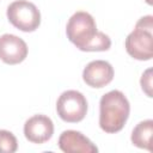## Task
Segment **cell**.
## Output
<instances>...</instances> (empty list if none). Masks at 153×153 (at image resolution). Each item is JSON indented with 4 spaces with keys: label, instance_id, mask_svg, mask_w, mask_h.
<instances>
[{
    "label": "cell",
    "instance_id": "1",
    "mask_svg": "<svg viewBox=\"0 0 153 153\" xmlns=\"http://www.w3.org/2000/svg\"><path fill=\"white\" fill-rule=\"evenodd\" d=\"M67 38L82 51H105L111 47V39L108 35L97 30L94 18L85 12H75L66 26Z\"/></svg>",
    "mask_w": 153,
    "mask_h": 153
},
{
    "label": "cell",
    "instance_id": "2",
    "mask_svg": "<svg viewBox=\"0 0 153 153\" xmlns=\"http://www.w3.org/2000/svg\"><path fill=\"white\" fill-rule=\"evenodd\" d=\"M130 112V104L123 92L112 90L99 100V127L112 134L122 130Z\"/></svg>",
    "mask_w": 153,
    "mask_h": 153
},
{
    "label": "cell",
    "instance_id": "3",
    "mask_svg": "<svg viewBox=\"0 0 153 153\" xmlns=\"http://www.w3.org/2000/svg\"><path fill=\"white\" fill-rule=\"evenodd\" d=\"M10 23L24 32L35 31L41 24V12L37 6L27 0H16L7 7Z\"/></svg>",
    "mask_w": 153,
    "mask_h": 153
},
{
    "label": "cell",
    "instance_id": "4",
    "mask_svg": "<svg viewBox=\"0 0 153 153\" xmlns=\"http://www.w3.org/2000/svg\"><path fill=\"white\" fill-rule=\"evenodd\" d=\"M56 111L61 120L68 123H76L85 118L87 114V100L76 90L62 92L56 102Z\"/></svg>",
    "mask_w": 153,
    "mask_h": 153
},
{
    "label": "cell",
    "instance_id": "5",
    "mask_svg": "<svg viewBox=\"0 0 153 153\" xmlns=\"http://www.w3.org/2000/svg\"><path fill=\"white\" fill-rule=\"evenodd\" d=\"M126 50L135 60L147 61L153 56V33L135 26L126 38Z\"/></svg>",
    "mask_w": 153,
    "mask_h": 153
},
{
    "label": "cell",
    "instance_id": "6",
    "mask_svg": "<svg viewBox=\"0 0 153 153\" xmlns=\"http://www.w3.org/2000/svg\"><path fill=\"white\" fill-rule=\"evenodd\" d=\"M27 56V45L20 37L5 33L0 36V60L7 65H17Z\"/></svg>",
    "mask_w": 153,
    "mask_h": 153
},
{
    "label": "cell",
    "instance_id": "7",
    "mask_svg": "<svg viewBox=\"0 0 153 153\" xmlns=\"http://www.w3.org/2000/svg\"><path fill=\"white\" fill-rule=\"evenodd\" d=\"M54 134V123L45 115H33L24 124V135L32 143H44Z\"/></svg>",
    "mask_w": 153,
    "mask_h": 153
},
{
    "label": "cell",
    "instance_id": "8",
    "mask_svg": "<svg viewBox=\"0 0 153 153\" xmlns=\"http://www.w3.org/2000/svg\"><path fill=\"white\" fill-rule=\"evenodd\" d=\"M114 67L104 60H94L86 65L82 71V79L86 85L100 88L110 84L114 79Z\"/></svg>",
    "mask_w": 153,
    "mask_h": 153
},
{
    "label": "cell",
    "instance_id": "9",
    "mask_svg": "<svg viewBox=\"0 0 153 153\" xmlns=\"http://www.w3.org/2000/svg\"><path fill=\"white\" fill-rule=\"evenodd\" d=\"M59 147L65 153H96L97 146L78 130H65L59 137Z\"/></svg>",
    "mask_w": 153,
    "mask_h": 153
},
{
    "label": "cell",
    "instance_id": "10",
    "mask_svg": "<svg viewBox=\"0 0 153 153\" xmlns=\"http://www.w3.org/2000/svg\"><path fill=\"white\" fill-rule=\"evenodd\" d=\"M152 134H153V121L145 120L139 122L131 131V142L134 146L152 151Z\"/></svg>",
    "mask_w": 153,
    "mask_h": 153
},
{
    "label": "cell",
    "instance_id": "11",
    "mask_svg": "<svg viewBox=\"0 0 153 153\" xmlns=\"http://www.w3.org/2000/svg\"><path fill=\"white\" fill-rule=\"evenodd\" d=\"M18 148L17 137L13 133L0 129V153H13Z\"/></svg>",
    "mask_w": 153,
    "mask_h": 153
},
{
    "label": "cell",
    "instance_id": "12",
    "mask_svg": "<svg viewBox=\"0 0 153 153\" xmlns=\"http://www.w3.org/2000/svg\"><path fill=\"white\" fill-rule=\"evenodd\" d=\"M140 84H141V87L145 91V93L148 97H152V68H148L143 72Z\"/></svg>",
    "mask_w": 153,
    "mask_h": 153
},
{
    "label": "cell",
    "instance_id": "13",
    "mask_svg": "<svg viewBox=\"0 0 153 153\" xmlns=\"http://www.w3.org/2000/svg\"><path fill=\"white\" fill-rule=\"evenodd\" d=\"M135 26L152 31V29H153V17L152 16H145V17L140 18Z\"/></svg>",
    "mask_w": 153,
    "mask_h": 153
}]
</instances>
